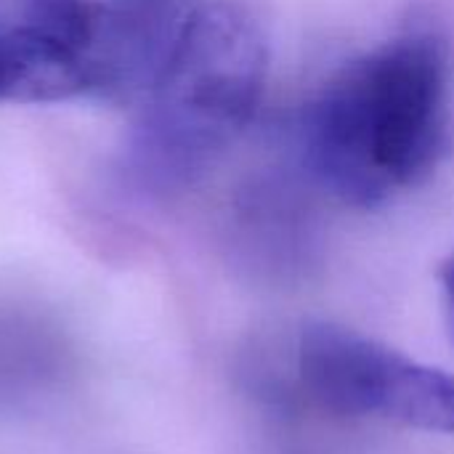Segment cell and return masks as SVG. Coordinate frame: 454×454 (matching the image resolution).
<instances>
[{
	"mask_svg": "<svg viewBox=\"0 0 454 454\" xmlns=\"http://www.w3.org/2000/svg\"><path fill=\"white\" fill-rule=\"evenodd\" d=\"M450 120V45L410 27L346 61L309 101L301 149L314 181L351 207H378L436 165Z\"/></svg>",
	"mask_w": 454,
	"mask_h": 454,
	"instance_id": "6da1fadb",
	"label": "cell"
},
{
	"mask_svg": "<svg viewBox=\"0 0 454 454\" xmlns=\"http://www.w3.org/2000/svg\"><path fill=\"white\" fill-rule=\"evenodd\" d=\"M266 80L258 19L231 3H205L176 56L138 104L125 165L149 194H176L213 170L253 122Z\"/></svg>",
	"mask_w": 454,
	"mask_h": 454,
	"instance_id": "7a4b0ae2",
	"label": "cell"
},
{
	"mask_svg": "<svg viewBox=\"0 0 454 454\" xmlns=\"http://www.w3.org/2000/svg\"><path fill=\"white\" fill-rule=\"evenodd\" d=\"M298 375L311 399L333 412L454 434V372L354 330L306 327L298 340Z\"/></svg>",
	"mask_w": 454,
	"mask_h": 454,
	"instance_id": "3957f363",
	"label": "cell"
},
{
	"mask_svg": "<svg viewBox=\"0 0 454 454\" xmlns=\"http://www.w3.org/2000/svg\"><path fill=\"white\" fill-rule=\"evenodd\" d=\"M96 0H0V104L93 93Z\"/></svg>",
	"mask_w": 454,
	"mask_h": 454,
	"instance_id": "277c9868",
	"label": "cell"
},
{
	"mask_svg": "<svg viewBox=\"0 0 454 454\" xmlns=\"http://www.w3.org/2000/svg\"><path fill=\"white\" fill-rule=\"evenodd\" d=\"M93 93L141 104L197 21L205 0H96Z\"/></svg>",
	"mask_w": 454,
	"mask_h": 454,
	"instance_id": "5b68a950",
	"label": "cell"
},
{
	"mask_svg": "<svg viewBox=\"0 0 454 454\" xmlns=\"http://www.w3.org/2000/svg\"><path fill=\"white\" fill-rule=\"evenodd\" d=\"M439 282H442V295H444V314H447V325H450V333L454 338V255L442 266V274H439Z\"/></svg>",
	"mask_w": 454,
	"mask_h": 454,
	"instance_id": "8992f818",
	"label": "cell"
}]
</instances>
